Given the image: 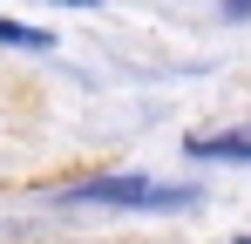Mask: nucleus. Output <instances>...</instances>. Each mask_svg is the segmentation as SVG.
Here are the masks:
<instances>
[{"mask_svg": "<svg viewBox=\"0 0 251 244\" xmlns=\"http://www.w3.org/2000/svg\"><path fill=\"white\" fill-rule=\"evenodd\" d=\"M68 203H116V210H190L197 190L190 183H150V176H95L75 183Z\"/></svg>", "mask_w": 251, "mask_h": 244, "instance_id": "obj_1", "label": "nucleus"}, {"mask_svg": "<svg viewBox=\"0 0 251 244\" xmlns=\"http://www.w3.org/2000/svg\"><path fill=\"white\" fill-rule=\"evenodd\" d=\"M190 156H204V163H251V122L245 129H224V136H190Z\"/></svg>", "mask_w": 251, "mask_h": 244, "instance_id": "obj_2", "label": "nucleus"}, {"mask_svg": "<svg viewBox=\"0 0 251 244\" xmlns=\"http://www.w3.org/2000/svg\"><path fill=\"white\" fill-rule=\"evenodd\" d=\"M0 41H7V48H34V54H48V48H54V34H48V27H21V21H0Z\"/></svg>", "mask_w": 251, "mask_h": 244, "instance_id": "obj_3", "label": "nucleus"}, {"mask_svg": "<svg viewBox=\"0 0 251 244\" xmlns=\"http://www.w3.org/2000/svg\"><path fill=\"white\" fill-rule=\"evenodd\" d=\"M224 14H231V21H245V14H251V0H224Z\"/></svg>", "mask_w": 251, "mask_h": 244, "instance_id": "obj_4", "label": "nucleus"}, {"mask_svg": "<svg viewBox=\"0 0 251 244\" xmlns=\"http://www.w3.org/2000/svg\"><path fill=\"white\" fill-rule=\"evenodd\" d=\"M61 7H95V0H61Z\"/></svg>", "mask_w": 251, "mask_h": 244, "instance_id": "obj_5", "label": "nucleus"}, {"mask_svg": "<svg viewBox=\"0 0 251 244\" xmlns=\"http://www.w3.org/2000/svg\"><path fill=\"white\" fill-rule=\"evenodd\" d=\"M238 244H251V238H238Z\"/></svg>", "mask_w": 251, "mask_h": 244, "instance_id": "obj_6", "label": "nucleus"}]
</instances>
